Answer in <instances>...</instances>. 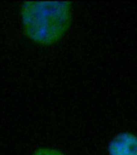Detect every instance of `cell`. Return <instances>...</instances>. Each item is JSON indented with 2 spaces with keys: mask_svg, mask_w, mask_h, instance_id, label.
Returning <instances> with one entry per match:
<instances>
[{
  "mask_svg": "<svg viewBox=\"0 0 137 155\" xmlns=\"http://www.w3.org/2000/svg\"><path fill=\"white\" fill-rule=\"evenodd\" d=\"M19 13L24 35L42 47L60 42L74 22V4L70 1H26Z\"/></svg>",
  "mask_w": 137,
  "mask_h": 155,
  "instance_id": "cell-1",
  "label": "cell"
},
{
  "mask_svg": "<svg viewBox=\"0 0 137 155\" xmlns=\"http://www.w3.org/2000/svg\"><path fill=\"white\" fill-rule=\"evenodd\" d=\"M32 155H68L64 151L51 146H40L33 151Z\"/></svg>",
  "mask_w": 137,
  "mask_h": 155,
  "instance_id": "cell-3",
  "label": "cell"
},
{
  "mask_svg": "<svg viewBox=\"0 0 137 155\" xmlns=\"http://www.w3.org/2000/svg\"><path fill=\"white\" fill-rule=\"evenodd\" d=\"M107 155H137V133L121 130L111 137L106 146Z\"/></svg>",
  "mask_w": 137,
  "mask_h": 155,
  "instance_id": "cell-2",
  "label": "cell"
}]
</instances>
